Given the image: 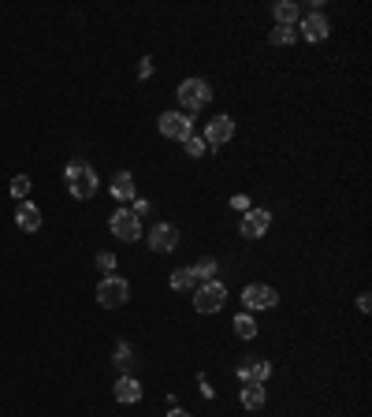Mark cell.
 <instances>
[{
	"label": "cell",
	"mask_w": 372,
	"mask_h": 417,
	"mask_svg": "<svg viewBox=\"0 0 372 417\" xmlns=\"http://www.w3.org/2000/svg\"><path fill=\"white\" fill-rule=\"evenodd\" d=\"M15 224H19L23 231H38L41 227V209L34 202H19V209H15Z\"/></svg>",
	"instance_id": "cell-13"
},
{
	"label": "cell",
	"mask_w": 372,
	"mask_h": 417,
	"mask_svg": "<svg viewBox=\"0 0 372 417\" xmlns=\"http://www.w3.org/2000/svg\"><path fill=\"white\" fill-rule=\"evenodd\" d=\"M193 283H198V279H193L190 269H175V272H171V291H190Z\"/></svg>",
	"instance_id": "cell-19"
},
{
	"label": "cell",
	"mask_w": 372,
	"mask_h": 417,
	"mask_svg": "<svg viewBox=\"0 0 372 417\" xmlns=\"http://www.w3.org/2000/svg\"><path fill=\"white\" fill-rule=\"evenodd\" d=\"M276 302H280V294L272 291V287H265V283H250V287L242 291V306H246L250 313L253 309H272Z\"/></svg>",
	"instance_id": "cell-7"
},
{
	"label": "cell",
	"mask_w": 372,
	"mask_h": 417,
	"mask_svg": "<svg viewBox=\"0 0 372 417\" xmlns=\"http://www.w3.org/2000/svg\"><path fill=\"white\" fill-rule=\"evenodd\" d=\"M112 235L123 239V242L142 239V216L134 209H116V212H112Z\"/></svg>",
	"instance_id": "cell-5"
},
{
	"label": "cell",
	"mask_w": 372,
	"mask_h": 417,
	"mask_svg": "<svg viewBox=\"0 0 372 417\" xmlns=\"http://www.w3.org/2000/svg\"><path fill=\"white\" fill-rule=\"evenodd\" d=\"M183 145H186V153H190V157H201L205 149H208V145H205V138H198V135H190Z\"/></svg>",
	"instance_id": "cell-24"
},
{
	"label": "cell",
	"mask_w": 372,
	"mask_h": 417,
	"mask_svg": "<svg viewBox=\"0 0 372 417\" xmlns=\"http://www.w3.org/2000/svg\"><path fill=\"white\" fill-rule=\"evenodd\" d=\"M175 93H179V105H183L186 112H198L201 105L213 101V90H208V82H205V78H186Z\"/></svg>",
	"instance_id": "cell-2"
},
{
	"label": "cell",
	"mask_w": 372,
	"mask_h": 417,
	"mask_svg": "<svg viewBox=\"0 0 372 417\" xmlns=\"http://www.w3.org/2000/svg\"><path fill=\"white\" fill-rule=\"evenodd\" d=\"M160 135L171 138V142H186L193 135V120L186 112H164L160 115Z\"/></svg>",
	"instance_id": "cell-6"
},
{
	"label": "cell",
	"mask_w": 372,
	"mask_h": 417,
	"mask_svg": "<svg viewBox=\"0 0 372 417\" xmlns=\"http://www.w3.org/2000/svg\"><path fill=\"white\" fill-rule=\"evenodd\" d=\"M127 294H131V283L119 279V276H105L101 287H97V302H101L105 309H116L127 302Z\"/></svg>",
	"instance_id": "cell-4"
},
{
	"label": "cell",
	"mask_w": 372,
	"mask_h": 417,
	"mask_svg": "<svg viewBox=\"0 0 372 417\" xmlns=\"http://www.w3.org/2000/svg\"><path fill=\"white\" fill-rule=\"evenodd\" d=\"M268 227H272V212L268 209H250L246 216H242V224H238L242 239H261Z\"/></svg>",
	"instance_id": "cell-8"
},
{
	"label": "cell",
	"mask_w": 372,
	"mask_h": 417,
	"mask_svg": "<svg viewBox=\"0 0 372 417\" xmlns=\"http://www.w3.org/2000/svg\"><path fill=\"white\" fill-rule=\"evenodd\" d=\"M272 11H276V23L280 26H294L298 23V4H294V0H280Z\"/></svg>",
	"instance_id": "cell-17"
},
{
	"label": "cell",
	"mask_w": 372,
	"mask_h": 417,
	"mask_svg": "<svg viewBox=\"0 0 372 417\" xmlns=\"http://www.w3.org/2000/svg\"><path fill=\"white\" fill-rule=\"evenodd\" d=\"M190 272H193V279H205V283H208V279H213V272H216V261L205 257L201 264H190Z\"/></svg>",
	"instance_id": "cell-22"
},
{
	"label": "cell",
	"mask_w": 372,
	"mask_h": 417,
	"mask_svg": "<svg viewBox=\"0 0 372 417\" xmlns=\"http://www.w3.org/2000/svg\"><path fill=\"white\" fill-rule=\"evenodd\" d=\"M112 197H116V202H131V197H134V175L131 172H116V175H112Z\"/></svg>",
	"instance_id": "cell-14"
},
{
	"label": "cell",
	"mask_w": 372,
	"mask_h": 417,
	"mask_svg": "<svg viewBox=\"0 0 372 417\" xmlns=\"http://www.w3.org/2000/svg\"><path fill=\"white\" fill-rule=\"evenodd\" d=\"M302 38H309V41H324L328 38V19L320 11H309L302 19Z\"/></svg>",
	"instance_id": "cell-12"
},
{
	"label": "cell",
	"mask_w": 372,
	"mask_h": 417,
	"mask_svg": "<svg viewBox=\"0 0 372 417\" xmlns=\"http://www.w3.org/2000/svg\"><path fill=\"white\" fill-rule=\"evenodd\" d=\"M235 331H238L242 339H253V336H257V324H253V316H250V313H238V316H235Z\"/></svg>",
	"instance_id": "cell-20"
},
{
	"label": "cell",
	"mask_w": 372,
	"mask_h": 417,
	"mask_svg": "<svg viewBox=\"0 0 372 417\" xmlns=\"http://www.w3.org/2000/svg\"><path fill=\"white\" fill-rule=\"evenodd\" d=\"M63 175H68V190L78 197V202H86V197L97 194V172L90 168L86 160H71Z\"/></svg>",
	"instance_id": "cell-1"
},
{
	"label": "cell",
	"mask_w": 372,
	"mask_h": 417,
	"mask_svg": "<svg viewBox=\"0 0 372 417\" xmlns=\"http://www.w3.org/2000/svg\"><path fill=\"white\" fill-rule=\"evenodd\" d=\"M231 135H235L231 115H216V120L208 123V130H205V145H228Z\"/></svg>",
	"instance_id": "cell-10"
},
{
	"label": "cell",
	"mask_w": 372,
	"mask_h": 417,
	"mask_svg": "<svg viewBox=\"0 0 372 417\" xmlns=\"http://www.w3.org/2000/svg\"><path fill=\"white\" fill-rule=\"evenodd\" d=\"M138 75H142V78H149V75H153V63H149V60H142V68H138Z\"/></svg>",
	"instance_id": "cell-27"
},
{
	"label": "cell",
	"mask_w": 372,
	"mask_h": 417,
	"mask_svg": "<svg viewBox=\"0 0 372 417\" xmlns=\"http://www.w3.org/2000/svg\"><path fill=\"white\" fill-rule=\"evenodd\" d=\"M358 309H361V313L372 309V294H361V298H358Z\"/></svg>",
	"instance_id": "cell-26"
},
{
	"label": "cell",
	"mask_w": 372,
	"mask_h": 417,
	"mask_svg": "<svg viewBox=\"0 0 372 417\" xmlns=\"http://www.w3.org/2000/svg\"><path fill=\"white\" fill-rule=\"evenodd\" d=\"M171 417H190L186 410H171Z\"/></svg>",
	"instance_id": "cell-28"
},
{
	"label": "cell",
	"mask_w": 372,
	"mask_h": 417,
	"mask_svg": "<svg viewBox=\"0 0 372 417\" xmlns=\"http://www.w3.org/2000/svg\"><path fill=\"white\" fill-rule=\"evenodd\" d=\"M242 406L261 410L265 406V383H246V388H242Z\"/></svg>",
	"instance_id": "cell-16"
},
{
	"label": "cell",
	"mask_w": 372,
	"mask_h": 417,
	"mask_svg": "<svg viewBox=\"0 0 372 417\" xmlns=\"http://www.w3.org/2000/svg\"><path fill=\"white\" fill-rule=\"evenodd\" d=\"M26 194H30V179H26V175L11 179V197H19V202H26Z\"/></svg>",
	"instance_id": "cell-23"
},
{
	"label": "cell",
	"mask_w": 372,
	"mask_h": 417,
	"mask_svg": "<svg viewBox=\"0 0 372 417\" xmlns=\"http://www.w3.org/2000/svg\"><path fill=\"white\" fill-rule=\"evenodd\" d=\"M97 269H101L105 276H112V269H116V257H112V254H97Z\"/></svg>",
	"instance_id": "cell-25"
},
{
	"label": "cell",
	"mask_w": 372,
	"mask_h": 417,
	"mask_svg": "<svg viewBox=\"0 0 372 417\" xmlns=\"http://www.w3.org/2000/svg\"><path fill=\"white\" fill-rule=\"evenodd\" d=\"M112 391H116V398H119V403H138V398H142V383H138L134 376H119V380H116V388H112Z\"/></svg>",
	"instance_id": "cell-15"
},
{
	"label": "cell",
	"mask_w": 372,
	"mask_h": 417,
	"mask_svg": "<svg viewBox=\"0 0 372 417\" xmlns=\"http://www.w3.org/2000/svg\"><path fill=\"white\" fill-rule=\"evenodd\" d=\"M223 298H228V287L216 279H208L198 287V294H193V309L198 313H220L223 309Z\"/></svg>",
	"instance_id": "cell-3"
},
{
	"label": "cell",
	"mask_w": 372,
	"mask_h": 417,
	"mask_svg": "<svg viewBox=\"0 0 372 417\" xmlns=\"http://www.w3.org/2000/svg\"><path fill=\"white\" fill-rule=\"evenodd\" d=\"M149 246L156 249V254H171V249L179 246V231H175L171 224H156L149 231Z\"/></svg>",
	"instance_id": "cell-9"
},
{
	"label": "cell",
	"mask_w": 372,
	"mask_h": 417,
	"mask_svg": "<svg viewBox=\"0 0 372 417\" xmlns=\"http://www.w3.org/2000/svg\"><path fill=\"white\" fill-rule=\"evenodd\" d=\"M268 376H272V365L268 361H246L238 369V383H242V388H246V383H265Z\"/></svg>",
	"instance_id": "cell-11"
},
{
	"label": "cell",
	"mask_w": 372,
	"mask_h": 417,
	"mask_svg": "<svg viewBox=\"0 0 372 417\" xmlns=\"http://www.w3.org/2000/svg\"><path fill=\"white\" fill-rule=\"evenodd\" d=\"M294 38H298V30H294V26H276V30L268 34V41H272V45H290Z\"/></svg>",
	"instance_id": "cell-21"
},
{
	"label": "cell",
	"mask_w": 372,
	"mask_h": 417,
	"mask_svg": "<svg viewBox=\"0 0 372 417\" xmlns=\"http://www.w3.org/2000/svg\"><path fill=\"white\" fill-rule=\"evenodd\" d=\"M116 365H119L123 376H131V369H134V350H131V343H119L116 346Z\"/></svg>",
	"instance_id": "cell-18"
}]
</instances>
